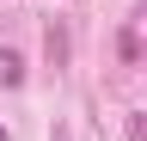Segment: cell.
<instances>
[{
  "label": "cell",
  "instance_id": "obj_1",
  "mask_svg": "<svg viewBox=\"0 0 147 141\" xmlns=\"http://www.w3.org/2000/svg\"><path fill=\"white\" fill-rule=\"evenodd\" d=\"M0 86H25V55L18 49H0Z\"/></svg>",
  "mask_w": 147,
  "mask_h": 141
},
{
  "label": "cell",
  "instance_id": "obj_2",
  "mask_svg": "<svg viewBox=\"0 0 147 141\" xmlns=\"http://www.w3.org/2000/svg\"><path fill=\"white\" fill-rule=\"evenodd\" d=\"M49 61H55V67L67 61V31H61V25H49Z\"/></svg>",
  "mask_w": 147,
  "mask_h": 141
},
{
  "label": "cell",
  "instance_id": "obj_3",
  "mask_svg": "<svg viewBox=\"0 0 147 141\" xmlns=\"http://www.w3.org/2000/svg\"><path fill=\"white\" fill-rule=\"evenodd\" d=\"M129 141H147V117H141V111L129 117Z\"/></svg>",
  "mask_w": 147,
  "mask_h": 141
},
{
  "label": "cell",
  "instance_id": "obj_4",
  "mask_svg": "<svg viewBox=\"0 0 147 141\" xmlns=\"http://www.w3.org/2000/svg\"><path fill=\"white\" fill-rule=\"evenodd\" d=\"M0 141H12V135H6V129H0Z\"/></svg>",
  "mask_w": 147,
  "mask_h": 141
},
{
  "label": "cell",
  "instance_id": "obj_5",
  "mask_svg": "<svg viewBox=\"0 0 147 141\" xmlns=\"http://www.w3.org/2000/svg\"><path fill=\"white\" fill-rule=\"evenodd\" d=\"M141 61H147V43H141Z\"/></svg>",
  "mask_w": 147,
  "mask_h": 141
}]
</instances>
